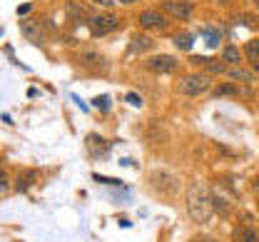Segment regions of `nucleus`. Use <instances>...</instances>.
Listing matches in <instances>:
<instances>
[{"label": "nucleus", "instance_id": "f257e3e1", "mask_svg": "<svg viewBox=\"0 0 259 242\" xmlns=\"http://www.w3.org/2000/svg\"><path fill=\"white\" fill-rule=\"evenodd\" d=\"M187 212H190V217H192L194 222H207L212 215H214V208H212V195H209V190L202 185V182H194L192 187H190V192H187Z\"/></svg>", "mask_w": 259, "mask_h": 242}, {"label": "nucleus", "instance_id": "f03ea898", "mask_svg": "<svg viewBox=\"0 0 259 242\" xmlns=\"http://www.w3.org/2000/svg\"><path fill=\"white\" fill-rule=\"evenodd\" d=\"M212 85V77L209 75H185L180 83H177V90L185 95V98H197L202 93H207Z\"/></svg>", "mask_w": 259, "mask_h": 242}, {"label": "nucleus", "instance_id": "7ed1b4c3", "mask_svg": "<svg viewBox=\"0 0 259 242\" xmlns=\"http://www.w3.org/2000/svg\"><path fill=\"white\" fill-rule=\"evenodd\" d=\"M88 28H90V33L95 37H102V35H107L110 30L117 28V18L115 15H90L88 18Z\"/></svg>", "mask_w": 259, "mask_h": 242}, {"label": "nucleus", "instance_id": "20e7f679", "mask_svg": "<svg viewBox=\"0 0 259 242\" xmlns=\"http://www.w3.org/2000/svg\"><path fill=\"white\" fill-rule=\"evenodd\" d=\"M152 187L160 190L162 195H175L177 192V180H175V175L157 170V173H152Z\"/></svg>", "mask_w": 259, "mask_h": 242}, {"label": "nucleus", "instance_id": "39448f33", "mask_svg": "<svg viewBox=\"0 0 259 242\" xmlns=\"http://www.w3.org/2000/svg\"><path fill=\"white\" fill-rule=\"evenodd\" d=\"M164 13L175 15L177 20H187L192 15V3L190 0H164Z\"/></svg>", "mask_w": 259, "mask_h": 242}, {"label": "nucleus", "instance_id": "423d86ee", "mask_svg": "<svg viewBox=\"0 0 259 242\" xmlns=\"http://www.w3.org/2000/svg\"><path fill=\"white\" fill-rule=\"evenodd\" d=\"M140 25L145 30H164L167 28V18L162 15L160 10H145L140 15Z\"/></svg>", "mask_w": 259, "mask_h": 242}, {"label": "nucleus", "instance_id": "0eeeda50", "mask_svg": "<svg viewBox=\"0 0 259 242\" xmlns=\"http://www.w3.org/2000/svg\"><path fill=\"white\" fill-rule=\"evenodd\" d=\"M177 58H172V55H155V58H150L147 60V68L152 70V72H175L177 70Z\"/></svg>", "mask_w": 259, "mask_h": 242}, {"label": "nucleus", "instance_id": "6e6552de", "mask_svg": "<svg viewBox=\"0 0 259 242\" xmlns=\"http://www.w3.org/2000/svg\"><path fill=\"white\" fill-rule=\"evenodd\" d=\"M80 60H82V65H88L90 70H105L107 68L105 55H102V53H97V50H85V53L80 55Z\"/></svg>", "mask_w": 259, "mask_h": 242}, {"label": "nucleus", "instance_id": "1a4fd4ad", "mask_svg": "<svg viewBox=\"0 0 259 242\" xmlns=\"http://www.w3.org/2000/svg\"><path fill=\"white\" fill-rule=\"evenodd\" d=\"M209 195H212V208H214V212H220V215H229V212H232V200L227 197L225 192H220V190L214 187Z\"/></svg>", "mask_w": 259, "mask_h": 242}, {"label": "nucleus", "instance_id": "9d476101", "mask_svg": "<svg viewBox=\"0 0 259 242\" xmlns=\"http://www.w3.org/2000/svg\"><path fill=\"white\" fill-rule=\"evenodd\" d=\"M232 242H259L257 230H252L249 225H239L232 232Z\"/></svg>", "mask_w": 259, "mask_h": 242}, {"label": "nucleus", "instance_id": "9b49d317", "mask_svg": "<svg viewBox=\"0 0 259 242\" xmlns=\"http://www.w3.org/2000/svg\"><path fill=\"white\" fill-rule=\"evenodd\" d=\"M20 30H23L25 37H30L32 43H42V40H45V35H42V30H40V25L32 23V20H23V23H20Z\"/></svg>", "mask_w": 259, "mask_h": 242}, {"label": "nucleus", "instance_id": "f8f14e48", "mask_svg": "<svg viewBox=\"0 0 259 242\" xmlns=\"http://www.w3.org/2000/svg\"><path fill=\"white\" fill-rule=\"evenodd\" d=\"M155 45L152 37H145V35H137L132 37V45H130V53H142V50H150Z\"/></svg>", "mask_w": 259, "mask_h": 242}, {"label": "nucleus", "instance_id": "ddd939ff", "mask_svg": "<svg viewBox=\"0 0 259 242\" xmlns=\"http://www.w3.org/2000/svg\"><path fill=\"white\" fill-rule=\"evenodd\" d=\"M222 60L229 63V65H239V63H242V53H239V48H237V45H227L225 50H222Z\"/></svg>", "mask_w": 259, "mask_h": 242}, {"label": "nucleus", "instance_id": "4468645a", "mask_svg": "<svg viewBox=\"0 0 259 242\" xmlns=\"http://www.w3.org/2000/svg\"><path fill=\"white\" fill-rule=\"evenodd\" d=\"M229 80H239V83H252L254 80V72H249V70L244 68H229Z\"/></svg>", "mask_w": 259, "mask_h": 242}, {"label": "nucleus", "instance_id": "2eb2a0df", "mask_svg": "<svg viewBox=\"0 0 259 242\" xmlns=\"http://www.w3.org/2000/svg\"><path fill=\"white\" fill-rule=\"evenodd\" d=\"M194 63H204L207 75H220V72H225V63H220V60H204V58H194Z\"/></svg>", "mask_w": 259, "mask_h": 242}, {"label": "nucleus", "instance_id": "dca6fc26", "mask_svg": "<svg viewBox=\"0 0 259 242\" xmlns=\"http://www.w3.org/2000/svg\"><path fill=\"white\" fill-rule=\"evenodd\" d=\"M175 45H177L180 50H192L194 35L192 33H177L175 35Z\"/></svg>", "mask_w": 259, "mask_h": 242}, {"label": "nucleus", "instance_id": "f3484780", "mask_svg": "<svg viewBox=\"0 0 259 242\" xmlns=\"http://www.w3.org/2000/svg\"><path fill=\"white\" fill-rule=\"evenodd\" d=\"M244 53H247V58H249L252 63H257L259 60V37H254V40H249V43H247Z\"/></svg>", "mask_w": 259, "mask_h": 242}, {"label": "nucleus", "instance_id": "a211bd4d", "mask_svg": "<svg viewBox=\"0 0 259 242\" xmlns=\"http://www.w3.org/2000/svg\"><path fill=\"white\" fill-rule=\"evenodd\" d=\"M214 95H217V98H222V95H237V88L229 85V83H225V85L214 88Z\"/></svg>", "mask_w": 259, "mask_h": 242}, {"label": "nucleus", "instance_id": "6ab92c4d", "mask_svg": "<svg viewBox=\"0 0 259 242\" xmlns=\"http://www.w3.org/2000/svg\"><path fill=\"white\" fill-rule=\"evenodd\" d=\"M67 13H70V15L75 18V23H80V20L85 18V13H82V8H80V5H75V3H70V5H67Z\"/></svg>", "mask_w": 259, "mask_h": 242}, {"label": "nucleus", "instance_id": "aec40b11", "mask_svg": "<svg viewBox=\"0 0 259 242\" xmlns=\"http://www.w3.org/2000/svg\"><path fill=\"white\" fill-rule=\"evenodd\" d=\"M204 37H207V40H204V43H207V48H217V45H220V35L214 33V30H207Z\"/></svg>", "mask_w": 259, "mask_h": 242}, {"label": "nucleus", "instance_id": "412c9836", "mask_svg": "<svg viewBox=\"0 0 259 242\" xmlns=\"http://www.w3.org/2000/svg\"><path fill=\"white\" fill-rule=\"evenodd\" d=\"M32 177H35V175H32V173H23V175H20V182H18V190H25V187H28V182H32Z\"/></svg>", "mask_w": 259, "mask_h": 242}, {"label": "nucleus", "instance_id": "4be33fe9", "mask_svg": "<svg viewBox=\"0 0 259 242\" xmlns=\"http://www.w3.org/2000/svg\"><path fill=\"white\" fill-rule=\"evenodd\" d=\"M93 103H95L100 110H110V98H107V95H100V98H95Z\"/></svg>", "mask_w": 259, "mask_h": 242}, {"label": "nucleus", "instance_id": "5701e85b", "mask_svg": "<svg viewBox=\"0 0 259 242\" xmlns=\"http://www.w3.org/2000/svg\"><path fill=\"white\" fill-rule=\"evenodd\" d=\"M242 23H244V25H252V28H259L257 15H242Z\"/></svg>", "mask_w": 259, "mask_h": 242}, {"label": "nucleus", "instance_id": "b1692460", "mask_svg": "<svg viewBox=\"0 0 259 242\" xmlns=\"http://www.w3.org/2000/svg\"><path fill=\"white\" fill-rule=\"evenodd\" d=\"M30 10H32V5H30V3H23V5L18 8V15H25V13H30Z\"/></svg>", "mask_w": 259, "mask_h": 242}, {"label": "nucleus", "instance_id": "393cba45", "mask_svg": "<svg viewBox=\"0 0 259 242\" xmlns=\"http://www.w3.org/2000/svg\"><path fill=\"white\" fill-rule=\"evenodd\" d=\"M127 103H132L135 107H140V105H142V100H140V95H135V93H132V95H127Z\"/></svg>", "mask_w": 259, "mask_h": 242}, {"label": "nucleus", "instance_id": "a878e982", "mask_svg": "<svg viewBox=\"0 0 259 242\" xmlns=\"http://www.w3.org/2000/svg\"><path fill=\"white\" fill-rule=\"evenodd\" d=\"M93 3L102 5V8H112V5H115V0H93Z\"/></svg>", "mask_w": 259, "mask_h": 242}, {"label": "nucleus", "instance_id": "bb28decb", "mask_svg": "<svg viewBox=\"0 0 259 242\" xmlns=\"http://www.w3.org/2000/svg\"><path fill=\"white\" fill-rule=\"evenodd\" d=\"M5 182H8V177H5V173L0 170V185H5Z\"/></svg>", "mask_w": 259, "mask_h": 242}, {"label": "nucleus", "instance_id": "cd10ccee", "mask_svg": "<svg viewBox=\"0 0 259 242\" xmlns=\"http://www.w3.org/2000/svg\"><path fill=\"white\" fill-rule=\"evenodd\" d=\"M214 3H220V5H229V3H234V0H214Z\"/></svg>", "mask_w": 259, "mask_h": 242}, {"label": "nucleus", "instance_id": "c85d7f7f", "mask_svg": "<svg viewBox=\"0 0 259 242\" xmlns=\"http://www.w3.org/2000/svg\"><path fill=\"white\" fill-rule=\"evenodd\" d=\"M254 190H257V192H259V177H257V180H254Z\"/></svg>", "mask_w": 259, "mask_h": 242}, {"label": "nucleus", "instance_id": "c756f323", "mask_svg": "<svg viewBox=\"0 0 259 242\" xmlns=\"http://www.w3.org/2000/svg\"><path fill=\"white\" fill-rule=\"evenodd\" d=\"M254 72H259V60H257V63H254Z\"/></svg>", "mask_w": 259, "mask_h": 242}, {"label": "nucleus", "instance_id": "7c9ffc66", "mask_svg": "<svg viewBox=\"0 0 259 242\" xmlns=\"http://www.w3.org/2000/svg\"><path fill=\"white\" fill-rule=\"evenodd\" d=\"M120 3H125V5H130V3H135V0H120Z\"/></svg>", "mask_w": 259, "mask_h": 242}, {"label": "nucleus", "instance_id": "2f4dec72", "mask_svg": "<svg viewBox=\"0 0 259 242\" xmlns=\"http://www.w3.org/2000/svg\"><path fill=\"white\" fill-rule=\"evenodd\" d=\"M257 5H259V0H257Z\"/></svg>", "mask_w": 259, "mask_h": 242}, {"label": "nucleus", "instance_id": "473e14b6", "mask_svg": "<svg viewBox=\"0 0 259 242\" xmlns=\"http://www.w3.org/2000/svg\"><path fill=\"white\" fill-rule=\"evenodd\" d=\"M0 163H3V160H0Z\"/></svg>", "mask_w": 259, "mask_h": 242}]
</instances>
